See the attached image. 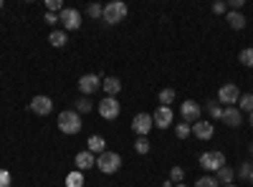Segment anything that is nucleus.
Here are the masks:
<instances>
[{
	"instance_id": "f257e3e1",
	"label": "nucleus",
	"mask_w": 253,
	"mask_h": 187,
	"mask_svg": "<svg viewBox=\"0 0 253 187\" xmlns=\"http://www.w3.org/2000/svg\"><path fill=\"white\" fill-rule=\"evenodd\" d=\"M58 129L63 134H79L81 132V114H76V109H66L58 114Z\"/></svg>"
},
{
	"instance_id": "f03ea898",
	"label": "nucleus",
	"mask_w": 253,
	"mask_h": 187,
	"mask_svg": "<svg viewBox=\"0 0 253 187\" xmlns=\"http://www.w3.org/2000/svg\"><path fill=\"white\" fill-rule=\"evenodd\" d=\"M119 167H122V157L117 152L107 150V152H101L96 157V170L104 172V175H114V172H119Z\"/></svg>"
},
{
	"instance_id": "7ed1b4c3",
	"label": "nucleus",
	"mask_w": 253,
	"mask_h": 187,
	"mask_svg": "<svg viewBox=\"0 0 253 187\" xmlns=\"http://www.w3.org/2000/svg\"><path fill=\"white\" fill-rule=\"evenodd\" d=\"M126 18V3H122V0H114V3H107L104 5V15L101 20H107L109 26H117L119 20Z\"/></svg>"
},
{
	"instance_id": "20e7f679",
	"label": "nucleus",
	"mask_w": 253,
	"mask_h": 187,
	"mask_svg": "<svg viewBox=\"0 0 253 187\" xmlns=\"http://www.w3.org/2000/svg\"><path fill=\"white\" fill-rule=\"evenodd\" d=\"M200 167L205 172H218L220 167H225V154L223 152H203L200 154Z\"/></svg>"
},
{
	"instance_id": "39448f33",
	"label": "nucleus",
	"mask_w": 253,
	"mask_h": 187,
	"mask_svg": "<svg viewBox=\"0 0 253 187\" xmlns=\"http://www.w3.org/2000/svg\"><path fill=\"white\" fill-rule=\"evenodd\" d=\"M58 23L63 26V31H79L81 28V13L76 8H63L58 13Z\"/></svg>"
},
{
	"instance_id": "423d86ee",
	"label": "nucleus",
	"mask_w": 253,
	"mask_h": 187,
	"mask_svg": "<svg viewBox=\"0 0 253 187\" xmlns=\"http://www.w3.org/2000/svg\"><path fill=\"white\" fill-rule=\"evenodd\" d=\"M99 114H101V119H107V121L117 119V116L122 114V107H119L117 96H104V99L99 101Z\"/></svg>"
},
{
	"instance_id": "0eeeda50",
	"label": "nucleus",
	"mask_w": 253,
	"mask_h": 187,
	"mask_svg": "<svg viewBox=\"0 0 253 187\" xmlns=\"http://www.w3.org/2000/svg\"><path fill=\"white\" fill-rule=\"evenodd\" d=\"M238 99H241V91H238L236 84H225V86L218 89V104L220 107H233V104H238Z\"/></svg>"
},
{
	"instance_id": "6e6552de",
	"label": "nucleus",
	"mask_w": 253,
	"mask_h": 187,
	"mask_svg": "<svg viewBox=\"0 0 253 187\" xmlns=\"http://www.w3.org/2000/svg\"><path fill=\"white\" fill-rule=\"evenodd\" d=\"M180 114H182V119H185L187 124H195V121H200L203 107H200L198 101H193V99H187V101H182V107H180Z\"/></svg>"
},
{
	"instance_id": "1a4fd4ad",
	"label": "nucleus",
	"mask_w": 253,
	"mask_h": 187,
	"mask_svg": "<svg viewBox=\"0 0 253 187\" xmlns=\"http://www.w3.org/2000/svg\"><path fill=\"white\" fill-rule=\"evenodd\" d=\"M152 127H155L152 114H147V112H142V114H137V116L132 119V132H134V134H139V137H147Z\"/></svg>"
},
{
	"instance_id": "9d476101",
	"label": "nucleus",
	"mask_w": 253,
	"mask_h": 187,
	"mask_svg": "<svg viewBox=\"0 0 253 187\" xmlns=\"http://www.w3.org/2000/svg\"><path fill=\"white\" fill-rule=\"evenodd\" d=\"M31 112L38 114V116H48L53 112V101L48 96H43V94H38V96L31 99Z\"/></svg>"
},
{
	"instance_id": "9b49d317",
	"label": "nucleus",
	"mask_w": 253,
	"mask_h": 187,
	"mask_svg": "<svg viewBox=\"0 0 253 187\" xmlns=\"http://www.w3.org/2000/svg\"><path fill=\"white\" fill-rule=\"evenodd\" d=\"M96 89H101V78H99L96 74H84V76L79 78V91H81L84 96L94 94Z\"/></svg>"
},
{
	"instance_id": "f8f14e48",
	"label": "nucleus",
	"mask_w": 253,
	"mask_h": 187,
	"mask_svg": "<svg viewBox=\"0 0 253 187\" xmlns=\"http://www.w3.org/2000/svg\"><path fill=\"white\" fill-rule=\"evenodd\" d=\"M152 121H155V127L167 129V127L172 124V109H170V107H160V109L152 114Z\"/></svg>"
},
{
	"instance_id": "ddd939ff",
	"label": "nucleus",
	"mask_w": 253,
	"mask_h": 187,
	"mask_svg": "<svg viewBox=\"0 0 253 187\" xmlns=\"http://www.w3.org/2000/svg\"><path fill=\"white\" fill-rule=\"evenodd\" d=\"M193 134L200 139V142H208L210 137L215 134V127H213V121H195L193 124Z\"/></svg>"
},
{
	"instance_id": "4468645a",
	"label": "nucleus",
	"mask_w": 253,
	"mask_h": 187,
	"mask_svg": "<svg viewBox=\"0 0 253 187\" xmlns=\"http://www.w3.org/2000/svg\"><path fill=\"white\" fill-rule=\"evenodd\" d=\"M74 162H76V170H79V172H84V170H91V167H96V157H94V154H91L89 150H86V152H79Z\"/></svg>"
},
{
	"instance_id": "2eb2a0df",
	"label": "nucleus",
	"mask_w": 253,
	"mask_h": 187,
	"mask_svg": "<svg viewBox=\"0 0 253 187\" xmlns=\"http://www.w3.org/2000/svg\"><path fill=\"white\" fill-rule=\"evenodd\" d=\"M223 121L228 124V127H241V121H243L241 109H236V107H225V109H223Z\"/></svg>"
},
{
	"instance_id": "dca6fc26",
	"label": "nucleus",
	"mask_w": 253,
	"mask_h": 187,
	"mask_svg": "<svg viewBox=\"0 0 253 187\" xmlns=\"http://www.w3.org/2000/svg\"><path fill=\"white\" fill-rule=\"evenodd\" d=\"M225 20H228V26L233 28V31H241V28H246V15H243V13H238V10H228Z\"/></svg>"
},
{
	"instance_id": "f3484780",
	"label": "nucleus",
	"mask_w": 253,
	"mask_h": 187,
	"mask_svg": "<svg viewBox=\"0 0 253 187\" xmlns=\"http://www.w3.org/2000/svg\"><path fill=\"white\" fill-rule=\"evenodd\" d=\"M101 86H104V91H107V96H117L122 91V81L117 76H107L101 81Z\"/></svg>"
},
{
	"instance_id": "a211bd4d",
	"label": "nucleus",
	"mask_w": 253,
	"mask_h": 187,
	"mask_svg": "<svg viewBox=\"0 0 253 187\" xmlns=\"http://www.w3.org/2000/svg\"><path fill=\"white\" fill-rule=\"evenodd\" d=\"M89 152H91V154L107 152V139H104L101 134H91V137H89Z\"/></svg>"
},
{
	"instance_id": "6ab92c4d",
	"label": "nucleus",
	"mask_w": 253,
	"mask_h": 187,
	"mask_svg": "<svg viewBox=\"0 0 253 187\" xmlns=\"http://www.w3.org/2000/svg\"><path fill=\"white\" fill-rule=\"evenodd\" d=\"M48 40H51V46H56V48H63L69 43V36H66V31H53L51 36H48Z\"/></svg>"
},
{
	"instance_id": "aec40b11",
	"label": "nucleus",
	"mask_w": 253,
	"mask_h": 187,
	"mask_svg": "<svg viewBox=\"0 0 253 187\" xmlns=\"http://www.w3.org/2000/svg\"><path fill=\"white\" fill-rule=\"evenodd\" d=\"M233 177H236V172L230 170L228 164H225V167H220V170L215 172V180H218L220 185H230V182H233Z\"/></svg>"
},
{
	"instance_id": "412c9836",
	"label": "nucleus",
	"mask_w": 253,
	"mask_h": 187,
	"mask_svg": "<svg viewBox=\"0 0 253 187\" xmlns=\"http://www.w3.org/2000/svg\"><path fill=\"white\" fill-rule=\"evenodd\" d=\"M238 109H241V114L243 112H253V94H241V99H238Z\"/></svg>"
},
{
	"instance_id": "4be33fe9",
	"label": "nucleus",
	"mask_w": 253,
	"mask_h": 187,
	"mask_svg": "<svg viewBox=\"0 0 253 187\" xmlns=\"http://www.w3.org/2000/svg\"><path fill=\"white\" fill-rule=\"evenodd\" d=\"M157 99H160V107H170V104L175 101V89H162Z\"/></svg>"
},
{
	"instance_id": "5701e85b",
	"label": "nucleus",
	"mask_w": 253,
	"mask_h": 187,
	"mask_svg": "<svg viewBox=\"0 0 253 187\" xmlns=\"http://www.w3.org/2000/svg\"><path fill=\"white\" fill-rule=\"evenodd\" d=\"M94 109V104L89 101V96H81L79 101H76V114H89Z\"/></svg>"
},
{
	"instance_id": "b1692460",
	"label": "nucleus",
	"mask_w": 253,
	"mask_h": 187,
	"mask_svg": "<svg viewBox=\"0 0 253 187\" xmlns=\"http://www.w3.org/2000/svg\"><path fill=\"white\" fill-rule=\"evenodd\" d=\"M190 134H193V127H190L187 121H180L177 127H175V137H177V139H187Z\"/></svg>"
},
{
	"instance_id": "393cba45",
	"label": "nucleus",
	"mask_w": 253,
	"mask_h": 187,
	"mask_svg": "<svg viewBox=\"0 0 253 187\" xmlns=\"http://www.w3.org/2000/svg\"><path fill=\"white\" fill-rule=\"evenodd\" d=\"M223 109H225V107H220L218 101H208V114H210V119H223Z\"/></svg>"
},
{
	"instance_id": "a878e982",
	"label": "nucleus",
	"mask_w": 253,
	"mask_h": 187,
	"mask_svg": "<svg viewBox=\"0 0 253 187\" xmlns=\"http://www.w3.org/2000/svg\"><path fill=\"white\" fill-rule=\"evenodd\" d=\"M195 187H220V182L213 175H203L200 180H195Z\"/></svg>"
},
{
	"instance_id": "bb28decb",
	"label": "nucleus",
	"mask_w": 253,
	"mask_h": 187,
	"mask_svg": "<svg viewBox=\"0 0 253 187\" xmlns=\"http://www.w3.org/2000/svg\"><path fill=\"white\" fill-rule=\"evenodd\" d=\"M238 61H241L243 66L253 69V48H243V51H241V56H238Z\"/></svg>"
},
{
	"instance_id": "cd10ccee",
	"label": "nucleus",
	"mask_w": 253,
	"mask_h": 187,
	"mask_svg": "<svg viewBox=\"0 0 253 187\" xmlns=\"http://www.w3.org/2000/svg\"><path fill=\"white\" fill-rule=\"evenodd\" d=\"M134 152L137 154H147V152H150V142H147V137H139L134 142Z\"/></svg>"
},
{
	"instance_id": "c85d7f7f",
	"label": "nucleus",
	"mask_w": 253,
	"mask_h": 187,
	"mask_svg": "<svg viewBox=\"0 0 253 187\" xmlns=\"http://www.w3.org/2000/svg\"><path fill=\"white\" fill-rule=\"evenodd\" d=\"M66 185H69V187H81V185H84V175H81L79 170H76V172H71V175H69V180H66Z\"/></svg>"
},
{
	"instance_id": "c756f323",
	"label": "nucleus",
	"mask_w": 253,
	"mask_h": 187,
	"mask_svg": "<svg viewBox=\"0 0 253 187\" xmlns=\"http://www.w3.org/2000/svg\"><path fill=\"white\" fill-rule=\"evenodd\" d=\"M182 180H185V170H182V167H172V170H170V182L180 185Z\"/></svg>"
},
{
	"instance_id": "7c9ffc66",
	"label": "nucleus",
	"mask_w": 253,
	"mask_h": 187,
	"mask_svg": "<svg viewBox=\"0 0 253 187\" xmlns=\"http://www.w3.org/2000/svg\"><path fill=\"white\" fill-rule=\"evenodd\" d=\"M63 10V5H61V0H46V13H61Z\"/></svg>"
},
{
	"instance_id": "2f4dec72",
	"label": "nucleus",
	"mask_w": 253,
	"mask_h": 187,
	"mask_svg": "<svg viewBox=\"0 0 253 187\" xmlns=\"http://www.w3.org/2000/svg\"><path fill=\"white\" fill-rule=\"evenodd\" d=\"M86 13H89V18H101V15H104V5H99V3H91Z\"/></svg>"
},
{
	"instance_id": "473e14b6",
	"label": "nucleus",
	"mask_w": 253,
	"mask_h": 187,
	"mask_svg": "<svg viewBox=\"0 0 253 187\" xmlns=\"http://www.w3.org/2000/svg\"><path fill=\"white\" fill-rule=\"evenodd\" d=\"M251 172H253V164H251V162H243L241 167H238V175H241L243 180H248V177H251Z\"/></svg>"
},
{
	"instance_id": "72a5a7b5",
	"label": "nucleus",
	"mask_w": 253,
	"mask_h": 187,
	"mask_svg": "<svg viewBox=\"0 0 253 187\" xmlns=\"http://www.w3.org/2000/svg\"><path fill=\"white\" fill-rule=\"evenodd\" d=\"M0 187H10V172L0 170Z\"/></svg>"
},
{
	"instance_id": "f704fd0d",
	"label": "nucleus",
	"mask_w": 253,
	"mask_h": 187,
	"mask_svg": "<svg viewBox=\"0 0 253 187\" xmlns=\"http://www.w3.org/2000/svg\"><path fill=\"white\" fill-rule=\"evenodd\" d=\"M243 5H246V0H228V10H238L241 13Z\"/></svg>"
},
{
	"instance_id": "c9c22d12",
	"label": "nucleus",
	"mask_w": 253,
	"mask_h": 187,
	"mask_svg": "<svg viewBox=\"0 0 253 187\" xmlns=\"http://www.w3.org/2000/svg\"><path fill=\"white\" fill-rule=\"evenodd\" d=\"M225 10H228V3H223V0L213 3V13H218V15H220V13H225Z\"/></svg>"
},
{
	"instance_id": "e433bc0d",
	"label": "nucleus",
	"mask_w": 253,
	"mask_h": 187,
	"mask_svg": "<svg viewBox=\"0 0 253 187\" xmlns=\"http://www.w3.org/2000/svg\"><path fill=\"white\" fill-rule=\"evenodd\" d=\"M43 20H46L48 26H56V23H58V15H53V13H46V18H43Z\"/></svg>"
},
{
	"instance_id": "4c0bfd02",
	"label": "nucleus",
	"mask_w": 253,
	"mask_h": 187,
	"mask_svg": "<svg viewBox=\"0 0 253 187\" xmlns=\"http://www.w3.org/2000/svg\"><path fill=\"white\" fill-rule=\"evenodd\" d=\"M162 187H175V182H170V180H167V182H162Z\"/></svg>"
},
{
	"instance_id": "58836bf2",
	"label": "nucleus",
	"mask_w": 253,
	"mask_h": 187,
	"mask_svg": "<svg viewBox=\"0 0 253 187\" xmlns=\"http://www.w3.org/2000/svg\"><path fill=\"white\" fill-rule=\"evenodd\" d=\"M248 124H251V127H253V112L248 114Z\"/></svg>"
},
{
	"instance_id": "ea45409f",
	"label": "nucleus",
	"mask_w": 253,
	"mask_h": 187,
	"mask_svg": "<svg viewBox=\"0 0 253 187\" xmlns=\"http://www.w3.org/2000/svg\"><path fill=\"white\" fill-rule=\"evenodd\" d=\"M248 182H251V185H253V172H251V177H248Z\"/></svg>"
},
{
	"instance_id": "a19ab883",
	"label": "nucleus",
	"mask_w": 253,
	"mask_h": 187,
	"mask_svg": "<svg viewBox=\"0 0 253 187\" xmlns=\"http://www.w3.org/2000/svg\"><path fill=\"white\" fill-rule=\"evenodd\" d=\"M175 187H187V185H185V182H180V185H175Z\"/></svg>"
},
{
	"instance_id": "79ce46f5",
	"label": "nucleus",
	"mask_w": 253,
	"mask_h": 187,
	"mask_svg": "<svg viewBox=\"0 0 253 187\" xmlns=\"http://www.w3.org/2000/svg\"><path fill=\"white\" fill-rule=\"evenodd\" d=\"M223 187H238V185H223Z\"/></svg>"
},
{
	"instance_id": "37998d69",
	"label": "nucleus",
	"mask_w": 253,
	"mask_h": 187,
	"mask_svg": "<svg viewBox=\"0 0 253 187\" xmlns=\"http://www.w3.org/2000/svg\"><path fill=\"white\" fill-rule=\"evenodd\" d=\"M0 8H3V0H0Z\"/></svg>"
},
{
	"instance_id": "c03bdc74",
	"label": "nucleus",
	"mask_w": 253,
	"mask_h": 187,
	"mask_svg": "<svg viewBox=\"0 0 253 187\" xmlns=\"http://www.w3.org/2000/svg\"><path fill=\"white\" fill-rule=\"evenodd\" d=\"M251 154H253V147H251Z\"/></svg>"
}]
</instances>
